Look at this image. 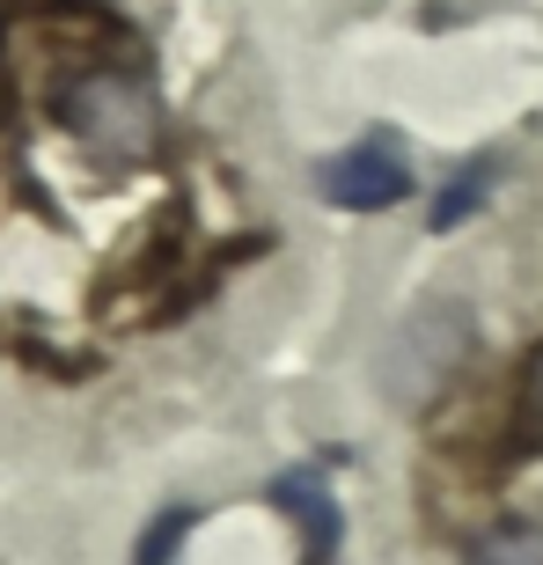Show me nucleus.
Returning <instances> with one entry per match:
<instances>
[{"mask_svg":"<svg viewBox=\"0 0 543 565\" xmlns=\"http://www.w3.org/2000/svg\"><path fill=\"white\" fill-rule=\"evenodd\" d=\"M60 126L88 154H104V162H147L155 154V132H162V110H155V88L132 66L88 60L60 88Z\"/></svg>","mask_w":543,"mask_h":565,"instance_id":"f257e3e1","label":"nucleus"},{"mask_svg":"<svg viewBox=\"0 0 543 565\" xmlns=\"http://www.w3.org/2000/svg\"><path fill=\"white\" fill-rule=\"evenodd\" d=\"M478 360V331H470V316L462 309H426L404 323V338L390 345V397L397 404H426L434 390H448V382L462 375Z\"/></svg>","mask_w":543,"mask_h":565,"instance_id":"f03ea898","label":"nucleus"},{"mask_svg":"<svg viewBox=\"0 0 543 565\" xmlns=\"http://www.w3.org/2000/svg\"><path fill=\"white\" fill-rule=\"evenodd\" d=\"M316 184H323V199L345 206V213H390V206L412 199V169H404V154L390 140H360L353 154H331Z\"/></svg>","mask_w":543,"mask_h":565,"instance_id":"7ed1b4c3","label":"nucleus"},{"mask_svg":"<svg viewBox=\"0 0 543 565\" xmlns=\"http://www.w3.org/2000/svg\"><path fill=\"white\" fill-rule=\"evenodd\" d=\"M279 507L301 522V536H309V558L331 565V558H338V500L323 492V478H279Z\"/></svg>","mask_w":543,"mask_h":565,"instance_id":"20e7f679","label":"nucleus"},{"mask_svg":"<svg viewBox=\"0 0 543 565\" xmlns=\"http://www.w3.org/2000/svg\"><path fill=\"white\" fill-rule=\"evenodd\" d=\"M462 565H543V529L507 522V529H492V536H478Z\"/></svg>","mask_w":543,"mask_h":565,"instance_id":"39448f33","label":"nucleus"},{"mask_svg":"<svg viewBox=\"0 0 543 565\" xmlns=\"http://www.w3.org/2000/svg\"><path fill=\"white\" fill-rule=\"evenodd\" d=\"M485 177H492V169H462L456 184L440 191V206H434V228H456L462 213H478V206H485Z\"/></svg>","mask_w":543,"mask_h":565,"instance_id":"423d86ee","label":"nucleus"},{"mask_svg":"<svg viewBox=\"0 0 543 565\" xmlns=\"http://www.w3.org/2000/svg\"><path fill=\"white\" fill-rule=\"evenodd\" d=\"M184 536H191V514H162V522L147 529V544H140V565H169Z\"/></svg>","mask_w":543,"mask_h":565,"instance_id":"0eeeda50","label":"nucleus"}]
</instances>
